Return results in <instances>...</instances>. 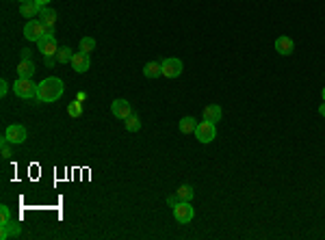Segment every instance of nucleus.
<instances>
[{
	"label": "nucleus",
	"mask_w": 325,
	"mask_h": 240,
	"mask_svg": "<svg viewBox=\"0 0 325 240\" xmlns=\"http://www.w3.org/2000/svg\"><path fill=\"white\" fill-rule=\"evenodd\" d=\"M13 93L22 100H33L37 97V84L33 82V78H17L13 82Z\"/></svg>",
	"instance_id": "obj_2"
},
{
	"label": "nucleus",
	"mask_w": 325,
	"mask_h": 240,
	"mask_svg": "<svg viewBox=\"0 0 325 240\" xmlns=\"http://www.w3.org/2000/svg\"><path fill=\"white\" fill-rule=\"evenodd\" d=\"M17 76L20 78H33L35 76V63L33 61H20V65H17Z\"/></svg>",
	"instance_id": "obj_16"
},
{
	"label": "nucleus",
	"mask_w": 325,
	"mask_h": 240,
	"mask_svg": "<svg viewBox=\"0 0 325 240\" xmlns=\"http://www.w3.org/2000/svg\"><path fill=\"white\" fill-rule=\"evenodd\" d=\"M161 67H162V76H167V78H178L184 70L180 59H165V61H161Z\"/></svg>",
	"instance_id": "obj_8"
},
{
	"label": "nucleus",
	"mask_w": 325,
	"mask_h": 240,
	"mask_svg": "<svg viewBox=\"0 0 325 240\" xmlns=\"http://www.w3.org/2000/svg\"><path fill=\"white\" fill-rule=\"evenodd\" d=\"M4 137L9 139L11 145H22L24 141L28 139V132H26V128H24V126L13 124V126H9L7 130H4Z\"/></svg>",
	"instance_id": "obj_7"
},
{
	"label": "nucleus",
	"mask_w": 325,
	"mask_h": 240,
	"mask_svg": "<svg viewBox=\"0 0 325 240\" xmlns=\"http://www.w3.org/2000/svg\"><path fill=\"white\" fill-rule=\"evenodd\" d=\"M11 143H9V139L7 137H2L0 139V147H2V158L7 160V158H11V147H9Z\"/></svg>",
	"instance_id": "obj_24"
},
{
	"label": "nucleus",
	"mask_w": 325,
	"mask_h": 240,
	"mask_svg": "<svg viewBox=\"0 0 325 240\" xmlns=\"http://www.w3.org/2000/svg\"><path fill=\"white\" fill-rule=\"evenodd\" d=\"M319 113H321V115H323V117H325V102H323V104H321V106H319Z\"/></svg>",
	"instance_id": "obj_30"
},
{
	"label": "nucleus",
	"mask_w": 325,
	"mask_h": 240,
	"mask_svg": "<svg viewBox=\"0 0 325 240\" xmlns=\"http://www.w3.org/2000/svg\"><path fill=\"white\" fill-rule=\"evenodd\" d=\"M41 9H43V7H39L35 0H28V2H22V4H20V13H22L24 17H28V20H35V17L41 13Z\"/></svg>",
	"instance_id": "obj_12"
},
{
	"label": "nucleus",
	"mask_w": 325,
	"mask_h": 240,
	"mask_svg": "<svg viewBox=\"0 0 325 240\" xmlns=\"http://www.w3.org/2000/svg\"><path fill=\"white\" fill-rule=\"evenodd\" d=\"M195 137L199 143H212L217 137V126L212 124V121H199L197 128H195Z\"/></svg>",
	"instance_id": "obj_5"
},
{
	"label": "nucleus",
	"mask_w": 325,
	"mask_h": 240,
	"mask_svg": "<svg viewBox=\"0 0 325 240\" xmlns=\"http://www.w3.org/2000/svg\"><path fill=\"white\" fill-rule=\"evenodd\" d=\"M37 48H39V52L43 54V57H57L59 46H57V39H54V30L52 28H48V33L37 41Z\"/></svg>",
	"instance_id": "obj_3"
},
{
	"label": "nucleus",
	"mask_w": 325,
	"mask_h": 240,
	"mask_svg": "<svg viewBox=\"0 0 325 240\" xmlns=\"http://www.w3.org/2000/svg\"><path fill=\"white\" fill-rule=\"evenodd\" d=\"M93 50H96V39H93V37H83V39H80V52L89 54Z\"/></svg>",
	"instance_id": "obj_20"
},
{
	"label": "nucleus",
	"mask_w": 325,
	"mask_h": 240,
	"mask_svg": "<svg viewBox=\"0 0 325 240\" xmlns=\"http://www.w3.org/2000/svg\"><path fill=\"white\" fill-rule=\"evenodd\" d=\"M180 201H182V199L178 197V193H176V195H171V197H167V204H169V208H176V206L180 204Z\"/></svg>",
	"instance_id": "obj_26"
},
{
	"label": "nucleus",
	"mask_w": 325,
	"mask_h": 240,
	"mask_svg": "<svg viewBox=\"0 0 325 240\" xmlns=\"http://www.w3.org/2000/svg\"><path fill=\"white\" fill-rule=\"evenodd\" d=\"M321 95H323V102H325V87H323V91H321Z\"/></svg>",
	"instance_id": "obj_31"
},
{
	"label": "nucleus",
	"mask_w": 325,
	"mask_h": 240,
	"mask_svg": "<svg viewBox=\"0 0 325 240\" xmlns=\"http://www.w3.org/2000/svg\"><path fill=\"white\" fill-rule=\"evenodd\" d=\"M173 210V217H176L178 223H191L193 217H195V210H193V206H191V201H180V204L176 208H171Z\"/></svg>",
	"instance_id": "obj_6"
},
{
	"label": "nucleus",
	"mask_w": 325,
	"mask_h": 240,
	"mask_svg": "<svg viewBox=\"0 0 325 240\" xmlns=\"http://www.w3.org/2000/svg\"><path fill=\"white\" fill-rule=\"evenodd\" d=\"M17 2H20V4H22V2H28V0H17Z\"/></svg>",
	"instance_id": "obj_32"
},
{
	"label": "nucleus",
	"mask_w": 325,
	"mask_h": 240,
	"mask_svg": "<svg viewBox=\"0 0 325 240\" xmlns=\"http://www.w3.org/2000/svg\"><path fill=\"white\" fill-rule=\"evenodd\" d=\"M7 93H9V82H7V80H4V78H2V80H0V95L4 97Z\"/></svg>",
	"instance_id": "obj_27"
},
{
	"label": "nucleus",
	"mask_w": 325,
	"mask_h": 240,
	"mask_svg": "<svg viewBox=\"0 0 325 240\" xmlns=\"http://www.w3.org/2000/svg\"><path fill=\"white\" fill-rule=\"evenodd\" d=\"M67 115L74 117V119L83 115V102H80V100H74V102L67 104Z\"/></svg>",
	"instance_id": "obj_19"
},
{
	"label": "nucleus",
	"mask_w": 325,
	"mask_h": 240,
	"mask_svg": "<svg viewBox=\"0 0 325 240\" xmlns=\"http://www.w3.org/2000/svg\"><path fill=\"white\" fill-rule=\"evenodd\" d=\"M63 91H65L63 80H61L59 76H48L46 80H41V82L37 84V97L35 100L41 102V104H52L63 95Z\"/></svg>",
	"instance_id": "obj_1"
},
{
	"label": "nucleus",
	"mask_w": 325,
	"mask_h": 240,
	"mask_svg": "<svg viewBox=\"0 0 325 240\" xmlns=\"http://www.w3.org/2000/svg\"><path fill=\"white\" fill-rule=\"evenodd\" d=\"M22 61H33V54H30V50H22Z\"/></svg>",
	"instance_id": "obj_28"
},
{
	"label": "nucleus",
	"mask_w": 325,
	"mask_h": 240,
	"mask_svg": "<svg viewBox=\"0 0 325 240\" xmlns=\"http://www.w3.org/2000/svg\"><path fill=\"white\" fill-rule=\"evenodd\" d=\"M223 117V110L219 104H208V106L204 108V119L206 121H212V124H217V121H221Z\"/></svg>",
	"instance_id": "obj_14"
},
{
	"label": "nucleus",
	"mask_w": 325,
	"mask_h": 240,
	"mask_svg": "<svg viewBox=\"0 0 325 240\" xmlns=\"http://www.w3.org/2000/svg\"><path fill=\"white\" fill-rule=\"evenodd\" d=\"M143 74H146V78H159L162 76V67L159 61H150V63L143 65Z\"/></svg>",
	"instance_id": "obj_15"
},
{
	"label": "nucleus",
	"mask_w": 325,
	"mask_h": 240,
	"mask_svg": "<svg viewBox=\"0 0 325 240\" xmlns=\"http://www.w3.org/2000/svg\"><path fill=\"white\" fill-rule=\"evenodd\" d=\"M39 17H41V22L46 24L48 28H54V24H57V11L50 9V7H43L41 13H39Z\"/></svg>",
	"instance_id": "obj_17"
},
{
	"label": "nucleus",
	"mask_w": 325,
	"mask_h": 240,
	"mask_svg": "<svg viewBox=\"0 0 325 240\" xmlns=\"http://www.w3.org/2000/svg\"><path fill=\"white\" fill-rule=\"evenodd\" d=\"M111 113H113L117 119H126V117L133 115V106H130L128 100H115L113 104H111Z\"/></svg>",
	"instance_id": "obj_9"
},
{
	"label": "nucleus",
	"mask_w": 325,
	"mask_h": 240,
	"mask_svg": "<svg viewBox=\"0 0 325 240\" xmlns=\"http://www.w3.org/2000/svg\"><path fill=\"white\" fill-rule=\"evenodd\" d=\"M124 121H126V130L128 132H137L141 128V121H139V117H137V115H130Z\"/></svg>",
	"instance_id": "obj_21"
},
{
	"label": "nucleus",
	"mask_w": 325,
	"mask_h": 240,
	"mask_svg": "<svg viewBox=\"0 0 325 240\" xmlns=\"http://www.w3.org/2000/svg\"><path fill=\"white\" fill-rule=\"evenodd\" d=\"M72 70L74 72H78V74H85L87 70L91 67V61H89V54H85V52H74V57H72Z\"/></svg>",
	"instance_id": "obj_11"
},
{
	"label": "nucleus",
	"mask_w": 325,
	"mask_h": 240,
	"mask_svg": "<svg viewBox=\"0 0 325 240\" xmlns=\"http://www.w3.org/2000/svg\"><path fill=\"white\" fill-rule=\"evenodd\" d=\"M293 50H295V44H293L291 37H278L276 39V52H280L282 57H289V54H293Z\"/></svg>",
	"instance_id": "obj_13"
},
{
	"label": "nucleus",
	"mask_w": 325,
	"mask_h": 240,
	"mask_svg": "<svg viewBox=\"0 0 325 240\" xmlns=\"http://www.w3.org/2000/svg\"><path fill=\"white\" fill-rule=\"evenodd\" d=\"M176 193H178V197H180L182 201H191V199H193V195H195V190L184 184V186H180V188L176 190Z\"/></svg>",
	"instance_id": "obj_23"
},
{
	"label": "nucleus",
	"mask_w": 325,
	"mask_h": 240,
	"mask_svg": "<svg viewBox=\"0 0 325 240\" xmlns=\"http://www.w3.org/2000/svg\"><path fill=\"white\" fill-rule=\"evenodd\" d=\"M46 33H48V26L41 20H28L26 26H24V37L28 41H39Z\"/></svg>",
	"instance_id": "obj_4"
},
{
	"label": "nucleus",
	"mask_w": 325,
	"mask_h": 240,
	"mask_svg": "<svg viewBox=\"0 0 325 240\" xmlns=\"http://www.w3.org/2000/svg\"><path fill=\"white\" fill-rule=\"evenodd\" d=\"M72 57H74V52L70 50V48H59V52H57L59 63H72Z\"/></svg>",
	"instance_id": "obj_22"
},
{
	"label": "nucleus",
	"mask_w": 325,
	"mask_h": 240,
	"mask_svg": "<svg viewBox=\"0 0 325 240\" xmlns=\"http://www.w3.org/2000/svg\"><path fill=\"white\" fill-rule=\"evenodd\" d=\"M197 124H199V121H195L193 117H182V119H180V132H182V134H191V132H195Z\"/></svg>",
	"instance_id": "obj_18"
},
{
	"label": "nucleus",
	"mask_w": 325,
	"mask_h": 240,
	"mask_svg": "<svg viewBox=\"0 0 325 240\" xmlns=\"http://www.w3.org/2000/svg\"><path fill=\"white\" fill-rule=\"evenodd\" d=\"M13 217H11V208L9 206H0V223H7V221H11Z\"/></svg>",
	"instance_id": "obj_25"
},
{
	"label": "nucleus",
	"mask_w": 325,
	"mask_h": 240,
	"mask_svg": "<svg viewBox=\"0 0 325 240\" xmlns=\"http://www.w3.org/2000/svg\"><path fill=\"white\" fill-rule=\"evenodd\" d=\"M22 234V227L17 221H7V223H0V238L2 240H9V238H13V236H20Z\"/></svg>",
	"instance_id": "obj_10"
},
{
	"label": "nucleus",
	"mask_w": 325,
	"mask_h": 240,
	"mask_svg": "<svg viewBox=\"0 0 325 240\" xmlns=\"http://www.w3.org/2000/svg\"><path fill=\"white\" fill-rule=\"evenodd\" d=\"M35 2L39 4V7H48V4H50V0H35Z\"/></svg>",
	"instance_id": "obj_29"
}]
</instances>
